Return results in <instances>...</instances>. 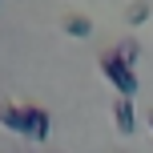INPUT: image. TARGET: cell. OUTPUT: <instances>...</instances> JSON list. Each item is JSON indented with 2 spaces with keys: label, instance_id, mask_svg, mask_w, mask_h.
<instances>
[{
  "label": "cell",
  "instance_id": "6da1fadb",
  "mask_svg": "<svg viewBox=\"0 0 153 153\" xmlns=\"http://www.w3.org/2000/svg\"><path fill=\"white\" fill-rule=\"evenodd\" d=\"M101 73H105V81L117 89V97H129L137 93V73H133V65L125 61L117 48H109V53H101Z\"/></svg>",
  "mask_w": 153,
  "mask_h": 153
},
{
  "label": "cell",
  "instance_id": "7a4b0ae2",
  "mask_svg": "<svg viewBox=\"0 0 153 153\" xmlns=\"http://www.w3.org/2000/svg\"><path fill=\"white\" fill-rule=\"evenodd\" d=\"M48 113L40 105H24V137H32V141H48Z\"/></svg>",
  "mask_w": 153,
  "mask_h": 153
},
{
  "label": "cell",
  "instance_id": "3957f363",
  "mask_svg": "<svg viewBox=\"0 0 153 153\" xmlns=\"http://www.w3.org/2000/svg\"><path fill=\"white\" fill-rule=\"evenodd\" d=\"M113 125L121 129V137H129V133L137 129V113H133V101L129 97H117L113 101Z\"/></svg>",
  "mask_w": 153,
  "mask_h": 153
},
{
  "label": "cell",
  "instance_id": "277c9868",
  "mask_svg": "<svg viewBox=\"0 0 153 153\" xmlns=\"http://www.w3.org/2000/svg\"><path fill=\"white\" fill-rule=\"evenodd\" d=\"M0 125L24 137V105H12V101H4V105H0Z\"/></svg>",
  "mask_w": 153,
  "mask_h": 153
},
{
  "label": "cell",
  "instance_id": "5b68a950",
  "mask_svg": "<svg viewBox=\"0 0 153 153\" xmlns=\"http://www.w3.org/2000/svg\"><path fill=\"white\" fill-rule=\"evenodd\" d=\"M65 32H69V36H89V32H93V20L81 16V12H69V16H65Z\"/></svg>",
  "mask_w": 153,
  "mask_h": 153
},
{
  "label": "cell",
  "instance_id": "8992f818",
  "mask_svg": "<svg viewBox=\"0 0 153 153\" xmlns=\"http://www.w3.org/2000/svg\"><path fill=\"white\" fill-rule=\"evenodd\" d=\"M149 20V0H133L129 4V24H145Z\"/></svg>",
  "mask_w": 153,
  "mask_h": 153
},
{
  "label": "cell",
  "instance_id": "52a82bcc",
  "mask_svg": "<svg viewBox=\"0 0 153 153\" xmlns=\"http://www.w3.org/2000/svg\"><path fill=\"white\" fill-rule=\"evenodd\" d=\"M117 53H121V56H125V61H129V65H133V61H137V53H141V48H137V40H133V36H125V40H121V45H117Z\"/></svg>",
  "mask_w": 153,
  "mask_h": 153
},
{
  "label": "cell",
  "instance_id": "ba28073f",
  "mask_svg": "<svg viewBox=\"0 0 153 153\" xmlns=\"http://www.w3.org/2000/svg\"><path fill=\"white\" fill-rule=\"evenodd\" d=\"M149 129H153V109H149Z\"/></svg>",
  "mask_w": 153,
  "mask_h": 153
}]
</instances>
